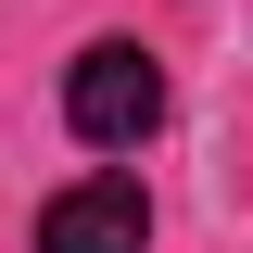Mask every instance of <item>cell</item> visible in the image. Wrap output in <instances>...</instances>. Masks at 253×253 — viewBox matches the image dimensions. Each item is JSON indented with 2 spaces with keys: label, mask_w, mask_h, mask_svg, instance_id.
I'll list each match as a JSON object with an SVG mask.
<instances>
[{
  "label": "cell",
  "mask_w": 253,
  "mask_h": 253,
  "mask_svg": "<svg viewBox=\"0 0 253 253\" xmlns=\"http://www.w3.org/2000/svg\"><path fill=\"white\" fill-rule=\"evenodd\" d=\"M63 126L89 139V152H139L165 126V63L139 38H89V51L63 63Z\"/></svg>",
  "instance_id": "obj_1"
},
{
  "label": "cell",
  "mask_w": 253,
  "mask_h": 253,
  "mask_svg": "<svg viewBox=\"0 0 253 253\" xmlns=\"http://www.w3.org/2000/svg\"><path fill=\"white\" fill-rule=\"evenodd\" d=\"M38 253H152V203L139 177H76L38 203Z\"/></svg>",
  "instance_id": "obj_2"
}]
</instances>
